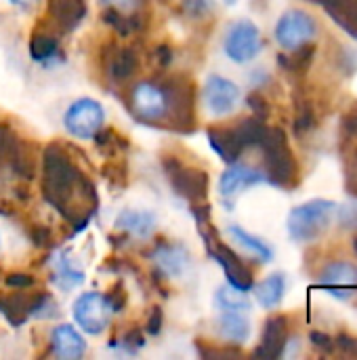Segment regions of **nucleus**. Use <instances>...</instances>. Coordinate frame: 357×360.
<instances>
[{"label": "nucleus", "instance_id": "obj_1", "mask_svg": "<svg viewBox=\"0 0 357 360\" xmlns=\"http://www.w3.org/2000/svg\"><path fill=\"white\" fill-rule=\"evenodd\" d=\"M42 190L48 205L55 207V211H59L76 232L84 230L97 209L95 188L74 165L72 156H67L59 146H50L44 152Z\"/></svg>", "mask_w": 357, "mask_h": 360}, {"label": "nucleus", "instance_id": "obj_2", "mask_svg": "<svg viewBox=\"0 0 357 360\" xmlns=\"http://www.w3.org/2000/svg\"><path fill=\"white\" fill-rule=\"evenodd\" d=\"M259 148L263 152L261 169L265 171L267 184L282 188V190H292L299 184V165L288 146L284 131L267 127Z\"/></svg>", "mask_w": 357, "mask_h": 360}, {"label": "nucleus", "instance_id": "obj_3", "mask_svg": "<svg viewBox=\"0 0 357 360\" xmlns=\"http://www.w3.org/2000/svg\"><path fill=\"white\" fill-rule=\"evenodd\" d=\"M337 213V202L326 198H314L290 209L286 217V232L297 245L316 243L330 226Z\"/></svg>", "mask_w": 357, "mask_h": 360}, {"label": "nucleus", "instance_id": "obj_4", "mask_svg": "<svg viewBox=\"0 0 357 360\" xmlns=\"http://www.w3.org/2000/svg\"><path fill=\"white\" fill-rule=\"evenodd\" d=\"M265 131H267V127L261 120L248 118V120L234 122L229 127H213L206 131V135H208V143L217 152V156H221L223 162L231 165V162L240 160V156L248 148H259Z\"/></svg>", "mask_w": 357, "mask_h": 360}, {"label": "nucleus", "instance_id": "obj_5", "mask_svg": "<svg viewBox=\"0 0 357 360\" xmlns=\"http://www.w3.org/2000/svg\"><path fill=\"white\" fill-rule=\"evenodd\" d=\"M130 110L145 124L170 122L173 116V82L141 80L130 89Z\"/></svg>", "mask_w": 357, "mask_h": 360}, {"label": "nucleus", "instance_id": "obj_6", "mask_svg": "<svg viewBox=\"0 0 357 360\" xmlns=\"http://www.w3.org/2000/svg\"><path fill=\"white\" fill-rule=\"evenodd\" d=\"M320 25L311 13L305 8H288L284 11L274 27V40L286 53H292L305 44H311L318 38Z\"/></svg>", "mask_w": 357, "mask_h": 360}, {"label": "nucleus", "instance_id": "obj_7", "mask_svg": "<svg viewBox=\"0 0 357 360\" xmlns=\"http://www.w3.org/2000/svg\"><path fill=\"white\" fill-rule=\"evenodd\" d=\"M63 129L80 141H90L105 129V108L95 97H78L63 112Z\"/></svg>", "mask_w": 357, "mask_h": 360}, {"label": "nucleus", "instance_id": "obj_8", "mask_svg": "<svg viewBox=\"0 0 357 360\" xmlns=\"http://www.w3.org/2000/svg\"><path fill=\"white\" fill-rule=\"evenodd\" d=\"M114 306L107 297V293L99 291H84L80 293L72 304V316L76 327L86 335H101L114 316Z\"/></svg>", "mask_w": 357, "mask_h": 360}, {"label": "nucleus", "instance_id": "obj_9", "mask_svg": "<svg viewBox=\"0 0 357 360\" xmlns=\"http://www.w3.org/2000/svg\"><path fill=\"white\" fill-rule=\"evenodd\" d=\"M263 51V36L255 21L236 19L223 36V53L229 61L246 65L255 61Z\"/></svg>", "mask_w": 357, "mask_h": 360}, {"label": "nucleus", "instance_id": "obj_10", "mask_svg": "<svg viewBox=\"0 0 357 360\" xmlns=\"http://www.w3.org/2000/svg\"><path fill=\"white\" fill-rule=\"evenodd\" d=\"M242 101V89L238 82L223 74H208L202 86V105L215 118H225L238 110Z\"/></svg>", "mask_w": 357, "mask_h": 360}, {"label": "nucleus", "instance_id": "obj_11", "mask_svg": "<svg viewBox=\"0 0 357 360\" xmlns=\"http://www.w3.org/2000/svg\"><path fill=\"white\" fill-rule=\"evenodd\" d=\"M320 289L339 302H351L357 295V264L349 259L328 262L318 274Z\"/></svg>", "mask_w": 357, "mask_h": 360}, {"label": "nucleus", "instance_id": "obj_12", "mask_svg": "<svg viewBox=\"0 0 357 360\" xmlns=\"http://www.w3.org/2000/svg\"><path fill=\"white\" fill-rule=\"evenodd\" d=\"M261 184H267L265 171L261 167L236 160V162L227 165V169L219 177V196L223 198V202H227L231 207L240 194H244L246 190L261 186Z\"/></svg>", "mask_w": 357, "mask_h": 360}, {"label": "nucleus", "instance_id": "obj_13", "mask_svg": "<svg viewBox=\"0 0 357 360\" xmlns=\"http://www.w3.org/2000/svg\"><path fill=\"white\" fill-rule=\"evenodd\" d=\"M166 173H168V181L175 188V192L179 196H183L185 200L202 202L206 198V188H208L206 173L185 167L183 162L175 160V156L166 158Z\"/></svg>", "mask_w": 357, "mask_h": 360}, {"label": "nucleus", "instance_id": "obj_14", "mask_svg": "<svg viewBox=\"0 0 357 360\" xmlns=\"http://www.w3.org/2000/svg\"><path fill=\"white\" fill-rule=\"evenodd\" d=\"M151 262L164 278H183L191 268V255L181 243H158L151 251Z\"/></svg>", "mask_w": 357, "mask_h": 360}, {"label": "nucleus", "instance_id": "obj_15", "mask_svg": "<svg viewBox=\"0 0 357 360\" xmlns=\"http://www.w3.org/2000/svg\"><path fill=\"white\" fill-rule=\"evenodd\" d=\"M290 325H288V316L278 314L271 316L261 333V344L255 352V356H263V359H280L286 356V348L290 342Z\"/></svg>", "mask_w": 357, "mask_h": 360}, {"label": "nucleus", "instance_id": "obj_16", "mask_svg": "<svg viewBox=\"0 0 357 360\" xmlns=\"http://www.w3.org/2000/svg\"><path fill=\"white\" fill-rule=\"evenodd\" d=\"M114 226H116V230L128 234L130 238L149 240L158 230V215L149 209L126 207L116 215Z\"/></svg>", "mask_w": 357, "mask_h": 360}, {"label": "nucleus", "instance_id": "obj_17", "mask_svg": "<svg viewBox=\"0 0 357 360\" xmlns=\"http://www.w3.org/2000/svg\"><path fill=\"white\" fill-rule=\"evenodd\" d=\"M48 8V25H53L59 34L74 32L86 17L88 4L86 0H46Z\"/></svg>", "mask_w": 357, "mask_h": 360}, {"label": "nucleus", "instance_id": "obj_18", "mask_svg": "<svg viewBox=\"0 0 357 360\" xmlns=\"http://www.w3.org/2000/svg\"><path fill=\"white\" fill-rule=\"evenodd\" d=\"M86 340L74 325H57L50 331V354L59 360H80L86 354Z\"/></svg>", "mask_w": 357, "mask_h": 360}, {"label": "nucleus", "instance_id": "obj_19", "mask_svg": "<svg viewBox=\"0 0 357 360\" xmlns=\"http://www.w3.org/2000/svg\"><path fill=\"white\" fill-rule=\"evenodd\" d=\"M248 312H236V310H219V319H217V333L221 335V340L234 344V346H242L250 340L252 333V325L246 316Z\"/></svg>", "mask_w": 357, "mask_h": 360}, {"label": "nucleus", "instance_id": "obj_20", "mask_svg": "<svg viewBox=\"0 0 357 360\" xmlns=\"http://www.w3.org/2000/svg\"><path fill=\"white\" fill-rule=\"evenodd\" d=\"M225 232H227V236H229L240 249H244V251H246L252 259H257L259 264H269V262H274L276 253H274L271 245H269L267 240H263L261 236L248 232V230L242 228L240 224H229Z\"/></svg>", "mask_w": 357, "mask_h": 360}, {"label": "nucleus", "instance_id": "obj_21", "mask_svg": "<svg viewBox=\"0 0 357 360\" xmlns=\"http://www.w3.org/2000/svg\"><path fill=\"white\" fill-rule=\"evenodd\" d=\"M286 291H288V278L284 272H274L252 287L255 300L263 310H276L284 302Z\"/></svg>", "mask_w": 357, "mask_h": 360}, {"label": "nucleus", "instance_id": "obj_22", "mask_svg": "<svg viewBox=\"0 0 357 360\" xmlns=\"http://www.w3.org/2000/svg\"><path fill=\"white\" fill-rule=\"evenodd\" d=\"M107 63H105V76L118 84L126 82L128 78H133L135 70H137V55L133 49L128 46H114L112 51L105 53Z\"/></svg>", "mask_w": 357, "mask_h": 360}, {"label": "nucleus", "instance_id": "obj_23", "mask_svg": "<svg viewBox=\"0 0 357 360\" xmlns=\"http://www.w3.org/2000/svg\"><path fill=\"white\" fill-rule=\"evenodd\" d=\"M50 281L59 287V289H63V291H69V289H74V287H78V285H82L84 283V270L82 268H78L74 262H72V257L67 255V251H59V253H55V257L50 259Z\"/></svg>", "mask_w": 357, "mask_h": 360}, {"label": "nucleus", "instance_id": "obj_24", "mask_svg": "<svg viewBox=\"0 0 357 360\" xmlns=\"http://www.w3.org/2000/svg\"><path fill=\"white\" fill-rule=\"evenodd\" d=\"M353 40H357V0H314Z\"/></svg>", "mask_w": 357, "mask_h": 360}, {"label": "nucleus", "instance_id": "obj_25", "mask_svg": "<svg viewBox=\"0 0 357 360\" xmlns=\"http://www.w3.org/2000/svg\"><path fill=\"white\" fill-rule=\"evenodd\" d=\"M59 32L48 25V27H40L38 32H34L32 42H29V51L34 61L46 63L53 61L55 57H59Z\"/></svg>", "mask_w": 357, "mask_h": 360}, {"label": "nucleus", "instance_id": "obj_26", "mask_svg": "<svg viewBox=\"0 0 357 360\" xmlns=\"http://www.w3.org/2000/svg\"><path fill=\"white\" fill-rule=\"evenodd\" d=\"M215 308L217 310H236V312H250L252 304L248 293L234 289L231 285H223L215 293Z\"/></svg>", "mask_w": 357, "mask_h": 360}, {"label": "nucleus", "instance_id": "obj_27", "mask_svg": "<svg viewBox=\"0 0 357 360\" xmlns=\"http://www.w3.org/2000/svg\"><path fill=\"white\" fill-rule=\"evenodd\" d=\"M215 0H181V11L191 21H206L215 13Z\"/></svg>", "mask_w": 357, "mask_h": 360}, {"label": "nucleus", "instance_id": "obj_28", "mask_svg": "<svg viewBox=\"0 0 357 360\" xmlns=\"http://www.w3.org/2000/svg\"><path fill=\"white\" fill-rule=\"evenodd\" d=\"M356 141V139H353ZM345 190L357 198V141L351 148L349 156H347V167H345Z\"/></svg>", "mask_w": 357, "mask_h": 360}, {"label": "nucleus", "instance_id": "obj_29", "mask_svg": "<svg viewBox=\"0 0 357 360\" xmlns=\"http://www.w3.org/2000/svg\"><path fill=\"white\" fill-rule=\"evenodd\" d=\"M101 4V8H109V11H118V13H124V15H130L135 13L139 6V0H97Z\"/></svg>", "mask_w": 357, "mask_h": 360}, {"label": "nucleus", "instance_id": "obj_30", "mask_svg": "<svg viewBox=\"0 0 357 360\" xmlns=\"http://www.w3.org/2000/svg\"><path fill=\"white\" fill-rule=\"evenodd\" d=\"M341 129H343V137H345V141H353V139H357V108L349 110V112L345 114Z\"/></svg>", "mask_w": 357, "mask_h": 360}, {"label": "nucleus", "instance_id": "obj_31", "mask_svg": "<svg viewBox=\"0 0 357 360\" xmlns=\"http://www.w3.org/2000/svg\"><path fill=\"white\" fill-rule=\"evenodd\" d=\"M311 344L316 348L324 350V352H332V348H335V340L328 333H324V331H314L311 333Z\"/></svg>", "mask_w": 357, "mask_h": 360}, {"label": "nucleus", "instance_id": "obj_32", "mask_svg": "<svg viewBox=\"0 0 357 360\" xmlns=\"http://www.w3.org/2000/svg\"><path fill=\"white\" fill-rule=\"evenodd\" d=\"M6 2L13 4L15 8H21V11H34L40 4V0H6Z\"/></svg>", "mask_w": 357, "mask_h": 360}, {"label": "nucleus", "instance_id": "obj_33", "mask_svg": "<svg viewBox=\"0 0 357 360\" xmlns=\"http://www.w3.org/2000/svg\"><path fill=\"white\" fill-rule=\"evenodd\" d=\"M223 2H225V4H227V6H231V4H236V2H238V0H223Z\"/></svg>", "mask_w": 357, "mask_h": 360}, {"label": "nucleus", "instance_id": "obj_34", "mask_svg": "<svg viewBox=\"0 0 357 360\" xmlns=\"http://www.w3.org/2000/svg\"><path fill=\"white\" fill-rule=\"evenodd\" d=\"M0 249H2V234H0Z\"/></svg>", "mask_w": 357, "mask_h": 360}]
</instances>
